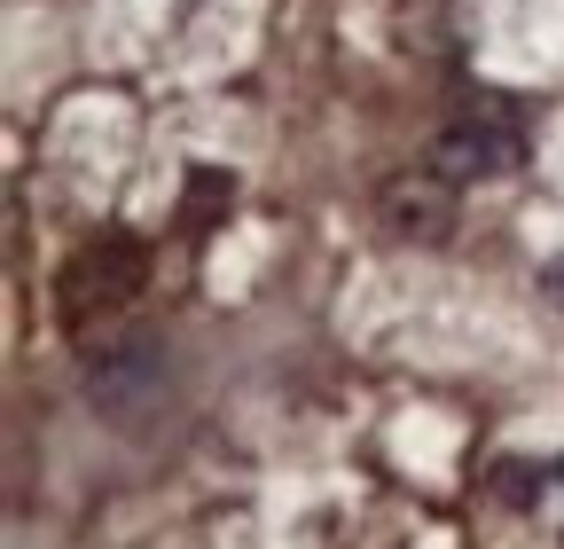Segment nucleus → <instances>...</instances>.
Segmentation results:
<instances>
[{
  "mask_svg": "<svg viewBox=\"0 0 564 549\" xmlns=\"http://www.w3.org/2000/svg\"><path fill=\"white\" fill-rule=\"evenodd\" d=\"M141 283H150V244H141L133 228H102V236H87L79 251L63 259V274H55V322L63 330H95V322L126 314Z\"/></svg>",
  "mask_w": 564,
  "mask_h": 549,
  "instance_id": "1",
  "label": "nucleus"
},
{
  "mask_svg": "<svg viewBox=\"0 0 564 549\" xmlns=\"http://www.w3.org/2000/svg\"><path fill=\"white\" fill-rule=\"evenodd\" d=\"M432 165L447 181H502L525 165V118L510 110V95H463L447 110V126L432 133Z\"/></svg>",
  "mask_w": 564,
  "mask_h": 549,
  "instance_id": "2",
  "label": "nucleus"
},
{
  "mask_svg": "<svg viewBox=\"0 0 564 549\" xmlns=\"http://www.w3.org/2000/svg\"><path fill=\"white\" fill-rule=\"evenodd\" d=\"M455 189H463V181H447L440 165L392 173V181L377 189L384 236H392V244H447V236H455Z\"/></svg>",
  "mask_w": 564,
  "mask_h": 549,
  "instance_id": "3",
  "label": "nucleus"
},
{
  "mask_svg": "<svg viewBox=\"0 0 564 549\" xmlns=\"http://www.w3.org/2000/svg\"><path fill=\"white\" fill-rule=\"evenodd\" d=\"M165 346L158 337H133V346H118L102 369H95V400L110 408V417H133V408H150V392L165 385Z\"/></svg>",
  "mask_w": 564,
  "mask_h": 549,
  "instance_id": "4",
  "label": "nucleus"
},
{
  "mask_svg": "<svg viewBox=\"0 0 564 549\" xmlns=\"http://www.w3.org/2000/svg\"><path fill=\"white\" fill-rule=\"evenodd\" d=\"M228 204H236V181H228L220 165H196V173H188V196H181V228H188V236H212V220H220Z\"/></svg>",
  "mask_w": 564,
  "mask_h": 549,
  "instance_id": "5",
  "label": "nucleus"
},
{
  "mask_svg": "<svg viewBox=\"0 0 564 549\" xmlns=\"http://www.w3.org/2000/svg\"><path fill=\"white\" fill-rule=\"evenodd\" d=\"M549 478H556V463H502V471H494V495H502V503H533L541 487H549Z\"/></svg>",
  "mask_w": 564,
  "mask_h": 549,
  "instance_id": "6",
  "label": "nucleus"
},
{
  "mask_svg": "<svg viewBox=\"0 0 564 549\" xmlns=\"http://www.w3.org/2000/svg\"><path fill=\"white\" fill-rule=\"evenodd\" d=\"M541 299H549V306H564V251L541 267Z\"/></svg>",
  "mask_w": 564,
  "mask_h": 549,
  "instance_id": "7",
  "label": "nucleus"
}]
</instances>
